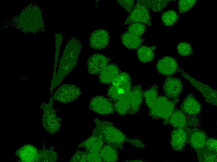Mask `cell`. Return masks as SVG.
Returning a JSON list of instances; mask_svg holds the SVG:
<instances>
[{
	"label": "cell",
	"instance_id": "cell-1",
	"mask_svg": "<svg viewBox=\"0 0 217 162\" xmlns=\"http://www.w3.org/2000/svg\"><path fill=\"white\" fill-rule=\"evenodd\" d=\"M81 48V43L76 37H73L67 42L60 59L57 72L51 81L50 90L51 95L53 90L76 65Z\"/></svg>",
	"mask_w": 217,
	"mask_h": 162
},
{
	"label": "cell",
	"instance_id": "cell-2",
	"mask_svg": "<svg viewBox=\"0 0 217 162\" xmlns=\"http://www.w3.org/2000/svg\"><path fill=\"white\" fill-rule=\"evenodd\" d=\"M10 21L13 27L25 32H38L44 27L41 10L33 4L27 6Z\"/></svg>",
	"mask_w": 217,
	"mask_h": 162
},
{
	"label": "cell",
	"instance_id": "cell-3",
	"mask_svg": "<svg viewBox=\"0 0 217 162\" xmlns=\"http://www.w3.org/2000/svg\"><path fill=\"white\" fill-rule=\"evenodd\" d=\"M94 122L100 130L104 143L116 148H122L123 143L127 141L128 138L123 133L110 122L97 119Z\"/></svg>",
	"mask_w": 217,
	"mask_h": 162
},
{
	"label": "cell",
	"instance_id": "cell-4",
	"mask_svg": "<svg viewBox=\"0 0 217 162\" xmlns=\"http://www.w3.org/2000/svg\"><path fill=\"white\" fill-rule=\"evenodd\" d=\"M132 89L131 77L128 73L120 72L111 83L107 95L115 103L129 93Z\"/></svg>",
	"mask_w": 217,
	"mask_h": 162
},
{
	"label": "cell",
	"instance_id": "cell-5",
	"mask_svg": "<svg viewBox=\"0 0 217 162\" xmlns=\"http://www.w3.org/2000/svg\"><path fill=\"white\" fill-rule=\"evenodd\" d=\"M178 101V98L171 101L165 96H158L155 102L149 109L150 115L153 118L163 119L164 123L172 114Z\"/></svg>",
	"mask_w": 217,
	"mask_h": 162
},
{
	"label": "cell",
	"instance_id": "cell-6",
	"mask_svg": "<svg viewBox=\"0 0 217 162\" xmlns=\"http://www.w3.org/2000/svg\"><path fill=\"white\" fill-rule=\"evenodd\" d=\"M51 95L48 103H43L42 123L46 130L53 134L58 131L61 127V119L57 116L56 112L53 109V101Z\"/></svg>",
	"mask_w": 217,
	"mask_h": 162
},
{
	"label": "cell",
	"instance_id": "cell-7",
	"mask_svg": "<svg viewBox=\"0 0 217 162\" xmlns=\"http://www.w3.org/2000/svg\"><path fill=\"white\" fill-rule=\"evenodd\" d=\"M140 23L150 26L151 18L148 8L143 0H138L127 18L125 24Z\"/></svg>",
	"mask_w": 217,
	"mask_h": 162
},
{
	"label": "cell",
	"instance_id": "cell-8",
	"mask_svg": "<svg viewBox=\"0 0 217 162\" xmlns=\"http://www.w3.org/2000/svg\"><path fill=\"white\" fill-rule=\"evenodd\" d=\"M80 94V88L75 85L65 84L57 89L52 98L59 102L66 103L76 100Z\"/></svg>",
	"mask_w": 217,
	"mask_h": 162
},
{
	"label": "cell",
	"instance_id": "cell-9",
	"mask_svg": "<svg viewBox=\"0 0 217 162\" xmlns=\"http://www.w3.org/2000/svg\"><path fill=\"white\" fill-rule=\"evenodd\" d=\"M89 107L95 113L102 115L112 114L116 111L115 105L108 99L101 96H96L93 98Z\"/></svg>",
	"mask_w": 217,
	"mask_h": 162
},
{
	"label": "cell",
	"instance_id": "cell-10",
	"mask_svg": "<svg viewBox=\"0 0 217 162\" xmlns=\"http://www.w3.org/2000/svg\"><path fill=\"white\" fill-rule=\"evenodd\" d=\"M181 74L188 79L203 94L209 103L217 106V91L210 87L193 78L183 70L180 71Z\"/></svg>",
	"mask_w": 217,
	"mask_h": 162
},
{
	"label": "cell",
	"instance_id": "cell-11",
	"mask_svg": "<svg viewBox=\"0 0 217 162\" xmlns=\"http://www.w3.org/2000/svg\"><path fill=\"white\" fill-rule=\"evenodd\" d=\"M110 60L105 55L94 54L89 58L87 66L89 73L92 74H99L108 65Z\"/></svg>",
	"mask_w": 217,
	"mask_h": 162
},
{
	"label": "cell",
	"instance_id": "cell-12",
	"mask_svg": "<svg viewBox=\"0 0 217 162\" xmlns=\"http://www.w3.org/2000/svg\"><path fill=\"white\" fill-rule=\"evenodd\" d=\"M15 154L20 162H40L41 150L31 145H24L17 150Z\"/></svg>",
	"mask_w": 217,
	"mask_h": 162
},
{
	"label": "cell",
	"instance_id": "cell-13",
	"mask_svg": "<svg viewBox=\"0 0 217 162\" xmlns=\"http://www.w3.org/2000/svg\"><path fill=\"white\" fill-rule=\"evenodd\" d=\"M104 143L100 130L96 126L93 134L81 143L78 147H83L87 151L99 152Z\"/></svg>",
	"mask_w": 217,
	"mask_h": 162
},
{
	"label": "cell",
	"instance_id": "cell-14",
	"mask_svg": "<svg viewBox=\"0 0 217 162\" xmlns=\"http://www.w3.org/2000/svg\"><path fill=\"white\" fill-rule=\"evenodd\" d=\"M110 36L108 31L104 29H99L93 31L89 38V45L92 48L100 50L106 48L108 45Z\"/></svg>",
	"mask_w": 217,
	"mask_h": 162
},
{
	"label": "cell",
	"instance_id": "cell-15",
	"mask_svg": "<svg viewBox=\"0 0 217 162\" xmlns=\"http://www.w3.org/2000/svg\"><path fill=\"white\" fill-rule=\"evenodd\" d=\"M187 142L196 151L205 145L207 138L206 133L198 129H186Z\"/></svg>",
	"mask_w": 217,
	"mask_h": 162
},
{
	"label": "cell",
	"instance_id": "cell-16",
	"mask_svg": "<svg viewBox=\"0 0 217 162\" xmlns=\"http://www.w3.org/2000/svg\"><path fill=\"white\" fill-rule=\"evenodd\" d=\"M163 90L166 96L168 98L178 99L182 90V84L178 79L169 77L165 80Z\"/></svg>",
	"mask_w": 217,
	"mask_h": 162
},
{
	"label": "cell",
	"instance_id": "cell-17",
	"mask_svg": "<svg viewBox=\"0 0 217 162\" xmlns=\"http://www.w3.org/2000/svg\"><path fill=\"white\" fill-rule=\"evenodd\" d=\"M158 71L164 75L170 76L175 73L178 69L176 60L170 56H165L158 61L157 66Z\"/></svg>",
	"mask_w": 217,
	"mask_h": 162
},
{
	"label": "cell",
	"instance_id": "cell-18",
	"mask_svg": "<svg viewBox=\"0 0 217 162\" xmlns=\"http://www.w3.org/2000/svg\"><path fill=\"white\" fill-rule=\"evenodd\" d=\"M200 103L192 94H189L185 99L181 105L180 111L186 115L194 117L200 112Z\"/></svg>",
	"mask_w": 217,
	"mask_h": 162
},
{
	"label": "cell",
	"instance_id": "cell-19",
	"mask_svg": "<svg viewBox=\"0 0 217 162\" xmlns=\"http://www.w3.org/2000/svg\"><path fill=\"white\" fill-rule=\"evenodd\" d=\"M186 128H175L172 131L170 144L174 150L181 151L187 142Z\"/></svg>",
	"mask_w": 217,
	"mask_h": 162
},
{
	"label": "cell",
	"instance_id": "cell-20",
	"mask_svg": "<svg viewBox=\"0 0 217 162\" xmlns=\"http://www.w3.org/2000/svg\"><path fill=\"white\" fill-rule=\"evenodd\" d=\"M143 96V92L141 86L137 85L131 89L128 113L133 114L138 111L142 103Z\"/></svg>",
	"mask_w": 217,
	"mask_h": 162
},
{
	"label": "cell",
	"instance_id": "cell-21",
	"mask_svg": "<svg viewBox=\"0 0 217 162\" xmlns=\"http://www.w3.org/2000/svg\"><path fill=\"white\" fill-rule=\"evenodd\" d=\"M164 123L170 124L175 128L185 129L187 128L188 120L186 115L180 110L175 109L169 119Z\"/></svg>",
	"mask_w": 217,
	"mask_h": 162
},
{
	"label": "cell",
	"instance_id": "cell-22",
	"mask_svg": "<svg viewBox=\"0 0 217 162\" xmlns=\"http://www.w3.org/2000/svg\"><path fill=\"white\" fill-rule=\"evenodd\" d=\"M120 72L119 68L115 64H108L99 74V82L104 84L111 83Z\"/></svg>",
	"mask_w": 217,
	"mask_h": 162
},
{
	"label": "cell",
	"instance_id": "cell-23",
	"mask_svg": "<svg viewBox=\"0 0 217 162\" xmlns=\"http://www.w3.org/2000/svg\"><path fill=\"white\" fill-rule=\"evenodd\" d=\"M121 40L124 46L129 49H135L138 48L142 42V40L140 37L128 31L122 35Z\"/></svg>",
	"mask_w": 217,
	"mask_h": 162
},
{
	"label": "cell",
	"instance_id": "cell-24",
	"mask_svg": "<svg viewBox=\"0 0 217 162\" xmlns=\"http://www.w3.org/2000/svg\"><path fill=\"white\" fill-rule=\"evenodd\" d=\"M116 148L108 144H104L99 152L102 162H116L118 159Z\"/></svg>",
	"mask_w": 217,
	"mask_h": 162
},
{
	"label": "cell",
	"instance_id": "cell-25",
	"mask_svg": "<svg viewBox=\"0 0 217 162\" xmlns=\"http://www.w3.org/2000/svg\"><path fill=\"white\" fill-rule=\"evenodd\" d=\"M156 49V47L155 46H145L139 47L137 51V55L139 61L143 63L152 61L154 57Z\"/></svg>",
	"mask_w": 217,
	"mask_h": 162
},
{
	"label": "cell",
	"instance_id": "cell-26",
	"mask_svg": "<svg viewBox=\"0 0 217 162\" xmlns=\"http://www.w3.org/2000/svg\"><path fill=\"white\" fill-rule=\"evenodd\" d=\"M130 92L115 102L116 111L121 116H123L128 113L130 106Z\"/></svg>",
	"mask_w": 217,
	"mask_h": 162
},
{
	"label": "cell",
	"instance_id": "cell-27",
	"mask_svg": "<svg viewBox=\"0 0 217 162\" xmlns=\"http://www.w3.org/2000/svg\"><path fill=\"white\" fill-rule=\"evenodd\" d=\"M196 151L199 162H217V152L209 150L205 146Z\"/></svg>",
	"mask_w": 217,
	"mask_h": 162
},
{
	"label": "cell",
	"instance_id": "cell-28",
	"mask_svg": "<svg viewBox=\"0 0 217 162\" xmlns=\"http://www.w3.org/2000/svg\"><path fill=\"white\" fill-rule=\"evenodd\" d=\"M143 95L146 104L150 109L155 102L158 96L157 86L155 84L149 89L143 92Z\"/></svg>",
	"mask_w": 217,
	"mask_h": 162
},
{
	"label": "cell",
	"instance_id": "cell-29",
	"mask_svg": "<svg viewBox=\"0 0 217 162\" xmlns=\"http://www.w3.org/2000/svg\"><path fill=\"white\" fill-rule=\"evenodd\" d=\"M178 19V15L176 12L173 10H169L164 12L161 16L162 22L167 26L174 25L177 21Z\"/></svg>",
	"mask_w": 217,
	"mask_h": 162
},
{
	"label": "cell",
	"instance_id": "cell-30",
	"mask_svg": "<svg viewBox=\"0 0 217 162\" xmlns=\"http://www.w3.org/2000/svg\"><path fill=\"white\" fill-rule=\"evenodd\" d=\"M147 7L154 12H160L165 7L171 0H144Z\"/></svg>",
	"mask_w": 217,
	"mask_h": 162
},
{
	"label": "cell",
	"instance_id": "cell-31",
	"mask_svg": "<svg viewBox=\"0 0 217 162\" xmlns=\"http://www.w3.org/2000/svg\"><path fill=\"white\" fill-rule=\"evenodd\" d=\"M129 32L140 37L144 33L146 30L145 24L140 23H134L130 25L128 28Z\"/></svg>",
	"mask_w": 217,
	"mask_h": 162
},
{
	"label": "cell",
	"instance_id": "cell-32",
	"mask_svg": "<svg viewBox=\"0 0 217 162\" xmlns=\"http://www.w3.org/2000/svg\"><path fill=\"white\" fill-rule=\"evenodd\" d=\"M177 49L178 53L183 56H188L193 53V50L191 45L185 42H181L177 45Z\"/></svg>",
	"mask_w": 217,
	"mask_h": 162
},
{
	"label": "cell",
	"instance_id": "cell-33",
	"mask_svg": "<svg viewBox=\"0 0 217 162\" xmlns=\"http://www.w3.org/2000/svg\"><path fill=\"white\" fill-rule=\"evenodd\" d=\"M195 0H180L178 3V9L180 13H183L190 9L195 4Z\"/></svg>",
	"mask_w": 217,
	"mask_h": 162
},
{
	"label": "cell",
	"instance_id": "cell-34",
	"mask_svg": "<svg viewBox=\"0 0 217 162\" xmlns=\"http://www.w3.org/2000/svg\"><path fill=\"white\" fill-rule=\"evenodd\" d=\"M55 37L56 50L54 63V70L53 73L54 74H55L56 73V67L58 60L60 47V46L61 42L62 39V36L61 34L58 33L56 34Z\"/></svg>",
	"mask_w": 217,
	"mask_h": 162
},
{
	"label": "cell",
	"instance_id": "cell-35",
	"mask_svg": "<svg viewBox=\"0 0 217 162\" xmlns=\"http://www.w3.org/2000/svg\"><path fill=\"white\" fill-rule=\"evenodd\" d=\"M70 161L74 162H87V151H77L71 158Z\"/></svg>",
	"mask_w": 217,
	"mask_h": 162
},
{
	"label": "cell",
	"instance_id": "cell-36",
	"mask_svg": "<svg viewBox=\"0 0 217 162\" xmlns=\"http://www.w3.org/2000/svg\"><path fill=\"white\" fill-rule=\"evenodd\" d=\"M87 162H102L99 152L87 151Z\"/></svg>",
	"mask_w": 217,
	"mask_h": 162
},
{
	"label": "cell",
	"instance_id": "cell-37",
	"mask_svg": "<svg viewBox=\"0 0 217 162\" xmlns=\"http://www.w3.org/2000/svg\"><path fill=\"white\" fill-rule=\"evenodd\" d=\"M217 140L215 138H207L205 146L209 150L217 152Z\"/></svg>",
	"mask_w": 217,
	"mask_h": 162
},
{
	"label": "cell",
	"instance_id": "cell-38",
	"mask_svg": "<svg viewBox=\"0 0 217 162\" xmlns=\"http://www.w3.org/2000/svg\"><path fill=\"white\" fill-rule=\"evenodd\" d=\"M119 4L124 7L128 12L132 10L135 2V0H117Z\"/></svg>",
	"mask_w": 217,
	"mask_h": 162
},
{
	"label": "cell",
	"instance_id": "cell-39",
	"mask_svg": "<svg viewBox=\"0 0 217 162\" xmlns=\"http://www.w3.org/2000/svg\"><path fill=\"white\" fill-rule=\"evenodd\" d=\"M127 142L137 147L143 148L144 146V144L139 140L128 138Z\"/></svg>",
	"mask_w": 217,
	"mask_h": 162
},
{
	"label": "cell",
	"instance_id": "cell-40",
	"mask_svg": "<svg viewBox=\"0 0 217 162\" xmlns=\"http://www.w3.org/2000/svg\"><path fill=\"white\" fill-rule=\"evenodd\" d=\"M130 162H143V161L137 160H130Z\"/></svg>",
	"mask_w": 217,
	"mask_h": 162
}]
</instances>
